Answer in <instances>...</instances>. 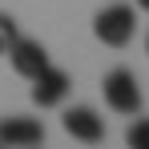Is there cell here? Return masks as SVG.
<instances>
[{
    "instance_id": "52a82bcc",
    "label": "cell",
    "mask_w": 149,
    "mask_h": 149,
    "mask_svg": "<svg viewBox=\"0 0 149 149\" xmlns=\"http://www.w3.org/2000/svg\"><path fill=\"white\" fill-rule=\"evenodd\" d=\"M16 36H20V28H16V20H12L8 12H0V56H8V49L16 45Z\"/></svg>"
},
{
    "instance_id": "5b68a950",
    "label": "cell",
    "mask_w": 149,
    "mask_h": 149,
    "mask_svg": "<svg viewBox=\"0 0 149 149\" xmlns=\"http://www.w3.org/2000/svg\"><path fill=\"white\" fill-rule=\"evenodd\" d=\"M69 89H73V81L65 69H40V73L32 77V101L40 105V109H52V105H61V101L69 97Z\"/></svg>"
},
{
    "instance_id": "3957f363",
    "label": "cell",
    "mask_w": 149,
    "mask_h": 149,
    "mask_svg": "<svg viewBox=\"0 0 149 149\" xmlns=\"http://www.w3.org/2000/svg\"><path fill=\"white\" fill-rule=\"evenodd\" d=\"M45 141V125L36 117H24V113H12L0 121V145H12V149H28V145H40Z\"/></svg>"
},
{
    "instance_id": "30bf717a",
    "label": "cell",
    "mask_w": 149,
    "mask_h": 149,
    "mask_svg": "<svg viewBox=\"0 0 149 149\" xmlns=\"http://www.w3.org/2000/svg\"><path fill=\"white\" fill-rule=\"evenodd\" d=\"M145 49H149V40H145Z\"/></svg>"
},
{
    "instance_id": "277c9868",
    "label": "cell",
    "mask_w": 149,
    "mask_h": 149,
    "mask_svg": "<svg viewBox=\"0 0 149 149\" xmlns=\"http://www.w3.org/2000/svg\"><path fill=\"white\" fill-rule=\"evenodd\" d=\"M65 133L73 137V141H85V145H97L101 137H105V121L97 117V109H89V105H73V109H65Z\"/></svg>"
},
{
    "instance_id": "ba28073f",
    "label": "cell",
    "mask_w": 149,
    "mask_h": 149,
    "mask_svg": "<svg viewBox=\"0 0 149 149\" xmlns=\"http://www.w3.org/2000/svg\"><path fill=\"white\" fill-rule=\"evenodd\" d=\"M125 141L133 149H149V117H141V121L129 125V129H125Z\"/></svg>"
},
{
    "instance_id": "6da1fadb",
    "label": "cell",
    "mask_w": 149,
    "mask_h": 149,
    "mask_svg": "<svg viewBox=\"0 0 149 149\" xmlns=\"http://www.w3.org/2000/svg\"><path fill=\"white\" fill-rule=\"evenodd\" d=\"M93 32H97L101 45L109 49H125L137 32V12L129 4H105L97 16H93Z\"/></svg>"
},
{
    "instance_id": "8992f818",
    "label": "cell",
    "mask_w": 149,
    "mask_h": 149,
    "mask_svg": "<svg viewBox=\"0 0 149 149\" xmlns=\"http://www.w3.org/2000/svg\"><path fill=\"white\" fill-rule=\"evenodd\" d=\"M8 61H12V69L20 77L32 81L40 69H49V49H45L40 40H32V36H16V45L8 49Z\"/></svg>"
},
{
    "instance_id": "7a4b0ae2",
    "label": "cell",
    "mask_w": 149,
    "mask_h": 149,
    "mask_svg": "<svg viewBox=\"0 0 149 149\" xmlns=\"http://www.w3.org/2000/svg\"><path fill=\"white\" fill-rule=\"evenodd\" d=\"M101 93H105V105L113 109V113H137L141 109V89H137V77L129 73V69H113V73H105L101 81Z\"/></svg>"
},
{
    "instance_id": "9c48e42d",
    "label": "cell",
    "mask_w": 149,
    "mask_h": 149,
    "mask_svg": "<svg viewBox=\"0 0 149 149\" xmlns=\"http://www.w3.org/2000/svg\"><path fill=\"white\" fill-rule=\"evenodd\" d=\"M137 4H141V8H145V12H149V0H137Z\"/></svg>"
}]
</instances>
